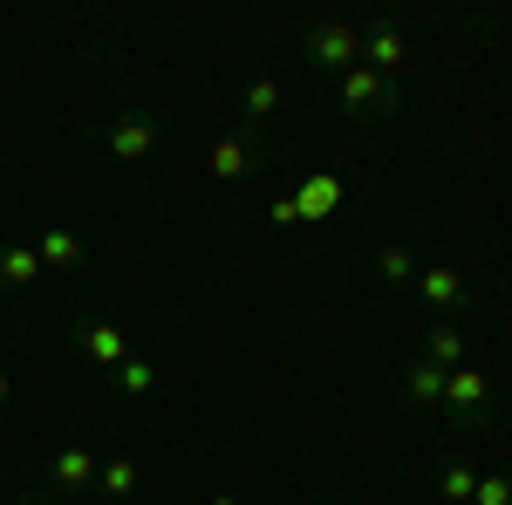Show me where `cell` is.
Here are the masks:
<instances>
[{
    "mask_svg": "<svg viewBox=\"0 0 512 505\" xmlns=\"http://www.w3.org/2000/svg\"><path fill=\"white\" fill-rule=\"evenodd\" d=\"M301 48H308L315 69H335V76H342V69L362 62V28H355V21H315V28L301 35Z\"/></svg>",
    "mask_w": 512,
    "mask_h": 505,
    "instance_id": "cell-1",
    "label": "cell"
},
{
    "mask_svg": "<svg viewBox=\"0 0 512 505\" xmlns=\"http://www.w3.org/2000/svg\"><path fill=\"white\" fill-rule=\"evenodd\" d=\"M444 410H451L458 430H478L485 410H492V376H485V369H451V376H444Z\"/></svg>",
    "mask_w": 512,
    "mask_h": 505,
    "instance_id": "cell-2",
    "label": "cell"
},
{
    "mask_svg": "<svg viewBox=\"0 0 512 505\" xmlns=\"http://www.w3.org/2000/svg\"><path fill=\"white\" fill-rule=\"evenodd\" d=\"M342 110H349V117H390L396 110V82L376 76L369 62H355V69H342Z\"/></svg>",
    "mask_w": 512,
    "mask_h": 505,
    "instance_id": "cell-3",
    "label": "cell"
},
{
    "mask_svg": "<svg viewBox=\"0 0 512 505\" xmlns=\"http://www.w3.org/2000/svg\"><path fill=\"white\" fill-rule=\"evenodd\" d=\"M103 144H110V157H117V164H144V157L158 151V117L130 110V117L110 123V137H103Z\"/></svg>",
    "mask_w": 512,
    "mask_h": 505,
    "instance_id": "cell-4",
    "label": "cell"
},
{
    "mask_svg": "<svg viewBox=\"0 0 512 505\" xmlns=\"http://www.w3.org/2000/svg\"><path fill=\"white\" fill-rule=\"evenodd\" d=\"M362 62H369L376 76H396V69L410 62V41H403V28H396V21H369V28H362Z\"/></svg>",
    "mask_w": 512,
    "mask_h": 505,
    "instance_id": "cell-5",
    "label": "cell"
},
{
    "mask_svg": "<svg viewBox=\"0 0 512 505\" xmlns=\"http://www.w3.org/2000/svg\"><path fill=\"white\" fill-rule=\"evenodd\" d=\"M76 349L89 362H103V369H123L130 362V335H123L117 321H76Z\"/></svg>",
    "mask_w": 512,
    "mask_h": 505,
    "instance_id": "cell-6",
    "label": "cell"
},
{
    "mask_svg": "<svg viewBox=\"0 0 512 505\" xmlns=\"http://www.w3.org/2000/svg\"><path fill=\"white\" fill-rule=\"evenodd\" d=\"M96 465H103V458H96L89 444H62L55 465H48V478H55V492H89V485H96Z\"/></svg>",
    "mask_w": 512,
    "mask_h": 505,
    "instance_id": "cell-7",
    "label": "cell"
},
{
    "mask_svg": "<svg viewBox=\"0 0 512 505\" xmlns=\"http://www.w3.org/2000/svg\"><path fill=\"white\" fill-rule=\"evenodd\" d=\"M82 233H69V226H48V233L35 239V260H41V273H76L82 267Z\"/></svg>",
    "mask_w": 512,
    "mask_h": 505,
    "instance_id": "cell-8",
    "label": "cell"
},
{
    "mask_svg": "<svg viewBox=\"0 0 512 505\" xmlns=\"http://www.w3.org/2000/svg\"><path fill=\"white\" fill-rule=\"evenodd\" d=\"M253 157H260V137H219V144H212V178L233 185V178L253 171Z\"/></svg>",
    "mask_w": 512,
    "mask_h": 505,
    "instance_id": "cell-9",
    "label": "cell"
},
{
    "mask_svg": "<svg viewBox=\"0 0 512 505\" xmlns=\"http://www.w3.org/2000/svg\"><path fill=\"white\" fill-rule=\"evenodd\" d=\"M417 294H424L437 314L465 308V273H458V267H424V273H417Z\"/></svg>",
    "mask_w": 512,
    "mask_h": 505,
    "instance_id": "cell-10",
    "label": "cell"
},
{
    "mask_svg": "<svg viewBox=\"0 0 512 505\" xmlns=\"http://www.w3.org/2000/svg\"><path fill=\"white\" fill-rule=\"evenodd\" d=\"M444 376H451V369H437V362L417 355V362H410V376H403V396H410L417 410H437V403H444Z\"/></svg>",
    "mask_w": 512,
    "mask_h": 505,
    "instance_id": "cell-11",
    "label": "cell"
},
{
    "mask_svg": "<svg viewBox=\"0 0 512 505\" xmlns=\"http://www.w3.org/2000/svg\"><path fill=\"white\" fill-rule=\"evenodd\" d=\"M335 205H342V178H301V192H294V212H301V219H328V212H335Z\"/></svg>",
    "mask_w": 512,
    "mask_h": 505,
    "instance_id": "cell-12",
    "label": "cell"
},
{
    "mask_svg": "<svg viewBox=\"0 0 512 505\" xmlns=\"http://www.w3.org/2000/svg\"><path fill=\"white\" fill-rule=\"evenodd\" d=\"M472 485H478V465H465V458L437 465V499L444 505H472Z\"/></svg>",
    "mask_w": 512,
    "mask_h": 505,
    "instance_id": "cell-13",
    "label": "cell"
},
{
    "mask_svg": "<svg viewBox=\"0 0 512 505\" xmlns=\"http://www.w3.org/2000/svg\"><path fill=\"white\" fill-rule=\"evenodd\" d=\"M239 110L253 123H274V110H280V82L274 76H253L246 89H239Z\"/></svg>",
    "mask_w": 512,
    "mask_h": 505,
    "instance_id": "cell-14",
    "label": "cell"
},
{
    "mask_svg": "<svg viewBox=\"0 0 512 505\" xmlns=\"http://www.w3.org/2000/svg\"><path fill=\"white\" fill-rule=\"evenodd\" d=\"M424 362H437V369H465V335H458V328H431Z\"/></svg>",
    "mask_w": 512,
    "mask_h": 505,
    "instance_id": "cell-15",
    "label": "cell"
},
{
    "mask_svg": "<svg viewBox=\"0 0 512 505\" xmlns=\"http://www.w3.org/2000/svg\"><path fill=\"white\" fill-rule=\"evenodd\" d=\"M96 492L130 499V492H137V465H130V458H103V465H96Z\"/></svg>",
    "mask_w": 512,
    "mask_h": 505,
    "instance_id": "cell-16",
    "label": "cell"
},
{
    "mask_svg": "<svg viewBox=\"0 0 512 505\" xmlns=\"http://www.w3.org/2000/svg\"><path fill=\"white\" fill-rule=\"evenodd\" d=\"M35 273H41L35 246H0V280H7V287H28Z\"/></svg>",
    "mask_w": 512,
    "mask_h": 505,
    "instance_id": "cell-17",
    "label": "cell"
},
{
    "mask_svg": "<svg viewBox=\"0 0 512 505\" xmlns=\"http://www.w3.org/2000/svg\"><path fill=\"white\" fill-rule=\"evenodd\" d=\"M472 505H512V478H506V471H478Z\"/></svg>",
    "mask_w": 512,
    "mask_h": 505,
    "instance_id": "cell-18",
    "label": "cell"
},
{
    "mask_svg": "<svg viewBox=\"0 0 512 505\" xmlns=\"http://www.w3.org/2000/svg\"><path fill=\"white\" fill-rule=\"evenodd\" d=\"M158 383V369H151V362H144V355H130V362H123L117 369V389L123 396H144V389Z\"/></svg>",
    "mask_w": 512,
    "mask_h": 505,
    "instance_id": "cell-19",
    "label": "cell"
},
{
    "mask_svg": "<svg viewBox=\"0 0 512 505\" xmlns=\"http://www.w3.org/2000/svg\"><path fill=\"white\" fill-rule=\"evenodd\" d=\"M376 273H383V280H417V267H410L403 246H383V253H376Z\"/></svg>",
    "mask_w": 512,
    "mask_h": 505,
    "instance_id": "cell-20",
    "label": "cell"
},
{
    "mask_svg": "<svg viewBox=\"0 0 512 505\" xmlns=\"http://www.w3.org/2000/svg\"><path fill=\"white\" fill-rule=\"evenodd\" d=\"M7 389H14V383H7V369H0V403H7Z\"/></svg>",
    "mask_w": 512,
    "mask_h": 505,
    "instance_id": "cell-21",
    "label": "cell"
}]
</instances>
